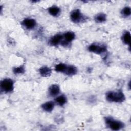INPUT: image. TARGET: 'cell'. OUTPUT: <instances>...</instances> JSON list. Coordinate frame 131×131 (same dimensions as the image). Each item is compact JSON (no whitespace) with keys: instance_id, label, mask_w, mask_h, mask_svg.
<instances>
[{"instance_id":"cell-18","label":"cell","mask_w":131,"mask_h":131,"mask_svg":"<svg viewBox=\"0 0 131 131\" xmlns=\"http://www.w3.org/2000/svg\"><path fill=\"white\" fill-rule=\"evenodd\" d=\"M122 13L125 16H129L131 13L130 8L128 7H126L123 9L122 10Z\"/></svg>"},{"instance_id":"cell-2","label":"cell","mask_w":131,"mask_h":131,"mask_svg":"<svg viewBox=\"0 0 131 131\" xmlns=\"http://www.w3.org/2000/svg\"><path fill=\"white\" fill-rule=\"evenodd\" d=\"M106 122L110 128L114 130H118L123 127V124L120 121L114 120L111 118H107Z\"/></svg>"},{"instance_id":"cell-19","label":"cell","mask_w":131,"mask_h":131,"mask_svg":"<svg viewBox=\"0 0 131 131\" xmlns=\"http://www.w3.org/2000/svg\"><path fill=\"white\" fill-rule=\"evenodd\" d=\"M13 72L15 74H21L24 72V69L23 67H19L13 69Z\"/></svg>"},{"instance_id":"cell-5","label":"cell","mask_w":131,"mask_h":131,"mask_svg":"<svg viewBox=\"0 0 131 131\" xmlns=\"http://www.w3.org/2000/svg\"><path fill=\"white\" fill-rule=\"evenodd\" d=\"M81 14L79 10H75L71 14V19L74 22H79L81 19Z\"/></svg>"},{"instance_id":"cell-4","label":"cell","mask_w":131,"mask_h":131,"mask_svg":"<svg viewBox=\"0 0 131 131\" xmlns=\"http://www.w3.org/2000/svg\"><path fill=\"white\" fill-rule=\"evenodd\" d=\"M88 49L90 52L100 54L105 51L106 47L104 46H98L96 44H92L89 47Z\"/></svg>"},{"instance_id":"cell-9","label":"cell","mask_w":131,"mask_h":131,"mask_svg":"<svg viewBox=\"0 0 131 131\" xmlns=\"http://www.w3.org/2000/svg\"><path fill=\"white\" fill-rule=\"evenodd\" d=\"M54 103L52 101H48L42 105V108L43 110L47 112H51L54 108Z\"/></svg>"},{"instance_id":"cell-15","label":"cell","mask_w":131,"mask_h":131,"mask_svg":"<svg viewBox=\"0 0 131 131\" xmlns=\"http://www.w3.org/2000/svg\"><path fill=\"white\" fill-rule=\"evenodd\" d=\"M131 40V36L129 32H125L123 36V41L125 44H130Z\"/></svg>"},{"instance_id":"cell-7","label":"cell","mask_w":131,"mask_h":131,"mask_svg":"<svg viewBox=\"0 0 131 131\" xmlns=\"http://www.w3.org/2000/svg\"><path fill=\"white\" fill-rule=\"evenodd\" d=\"M63 38V36L61 34H56L54 36H53L51 39H50V43L52 45H57L59 44L60 41L62 40Z\"/></svg>"},{"instance_id":"cell-16","label":"cell","mask_w":131,"mask_h":131,"mask_svg":"<svg viewBox=\"0 0 131 131\" xmlns=\"http://www.w3.org/2000/svg\"><path fill=\"white\" fill-rule=\"evenodd\" d=\"M106 16L105 14L103 13H100L98 14L95 17V20L98 23H102L106 20Z\"/></svg>"},{"instance_id":"cell-10","label":"cell","mask_w":131,"mask_h":131,"mask_svg":"<svg viewBox=\"0 0 131 131\" xmlns=\"http://www.w3.org/2000/svg\"><path fill=\"white\" fill-rule=\"evenodd\" d=\"M40 74L43 77H48L51 74V70L47 67H43L39 70Z\"/></svg>"},{"instance_id":"cell-17","label":"cell","mask_w":131,"mask_h":131,"mask_svg":"<svg viewBox=\"0 0 131 131\" xmlns=\"http://www.w3.org/2000/svg\"><path fill=\"white\" fill-rule=\"evenodd\" d=\"M67 68L66 65L63 63H59L55 66V70L57 72H64L66 69Z\"/></svg>"},{"instance_id":"cell-11","label":"cell","mask_w":131,"mask_h":131,"mask_svg":"<svg viewBox=\"0 0 131 131\" xmlns=\"http://www.w3.org/2000/svg\"><path fill=\"white\" fill-rule=\"evenodd\" d=\"M64 73H66V74L72 76L75 75L77 73V69L74 66H69L67 67V68L64 71Z\"/></svg>"},{"instance_id":"cell-12","label":"cell","mask_w":131,"mask_h":131,"mask_svg":"<svg viewBox=\"0 0 131 131\" xmlns=\"http://www.w3.org/2000/svg\"><path fill=\"white\" fill-rule=\"evenodd\" d=\"M55 101L58 105L60 106H62L66 103V101H67L66 97L63 95L59 96L55 99Z\"/></svg>"},{"instance_id":"cell-8","label":"cell","mask_w":131,"mask_h":131,"mask_svg":"<svg viewBox=\"0 0 131 131\" xmlns=\"http://www.w3.org/2000/svg\"><path fill=\"white\" fill-rule=\"evenodd\" d=\"M49 93L52 96H55L58 95L60 92V89L57 85H52L49 88Z\"/></svg>"},{"instance_id":"cell-6","label":"cell","mask_w":131,"mask_h":131,"mask_svg":"<svg viewBox=\"0 0 131 131\" xmlns=\"http://www.w3.org/2000/svg\"><path fill=\"white\" fill-rule=\"evenodd\" d=\"M22 24L27 29H30L33 28L36 25V21L34 19L27 18L23 20Z\"/></svg>"},{"instance_id":"cell-3","label":"cell","mask_w":131,"mask_h":131,"mask_svg":"<svg viewBox=\"0 0 131 131\" xmlns=\"http://www.w3.org/2000/svg\"><path fill=\"white\" fill-rule=\"evenodd\" d=\"M1 89L6 92H9L13 90V82L10 79H5L1 82Z\"/></svg>"},{"instance_id":"cell-1","label":"cell","mask_w":131,"mask_h":131,"mask_svg":"<svg viewBox=\"0 0 131 131\" xmlns=\"http://www.w3.org/2000/svg\"><path fill=\"white\" fill-rule=\"evenodd\" d=\"M106 99L110 102H120L124 101L125 99L123 93L118 91L117 92H110L106 94Z\"/></svg>"},{"instance_id":"cell-13","label":"cell","mask_w":131,"mask_h":131,"mask_svg":"<svg viewBox=\"0 0 131 131\" xmlns=\"http://www.w3.org/2000/svg\"><path fill=\"white\" fill-rule=\"evenodd\" d=\"M64 37L65 38L66 41L70 42L74 39V38L75 37V35L73 32H68L64 34Z\"/></svg>"},{"instance_id":"cell-14","label":"cell","mask_w":131,"mask_h":131,"mask_svg":"<svg viewBox=\"0 0 131 131\" xmlns=\"http://www.w3.org/2000/svg\"><path fill=\"white\" fill-rule=\"evenodd\" d=\"M60 12V9L58 7L53 6L49 9V12L53 16H56Z\"/></svg>"}]
</instances>
